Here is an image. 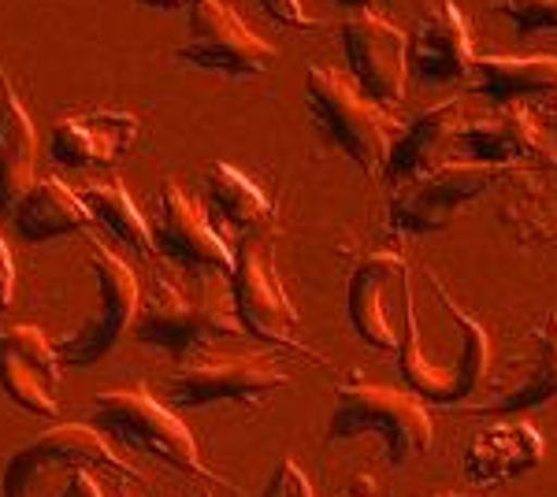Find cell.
<instances>
[{
    "label": "cell",
    "mask_w": 557,
    "mask_h": 497,
    "mask_svg": "<svg viewBox=\"0 0 557 497\" xmlns=\"http://www.w3.org/2000/svg\"><path fill=\"white\" fill-rule=\"evenodd\" d=\"M220 275L223 271L197 268L190 286H178L168 275L152 278L138 305V315H134V334L141 346L194 357V352L209 349V341L215 338H246L235 315V297L220 286Z\"/></svg>",
    "instance_id": "1"
},
{
    "label": "cell",
    "mask_w": 557,
    "mask_h": 497,
    "mask_svg": "<svg viewBox=\"0 0 557 497\" xmlns=\"http://www.w3.org/2000/svg\"><path fill=\"white\" fill-rule=\"evenodd\" d=\"M305 97H309V112L320 123V131H327V138L364 175H383L394 138H398L406 123L394 120L391 108L368 97L354 83V75H346L338 67L312 63L309 75H305Z\"/></svg>",
    "instance_id": "2"
},
{
    "label": "cell",
    "mask_w": 557,
    "mask_h": 497,
    "mask_svg": "<svg viewBox=\"0 0 557 497\" xmlns=\"http://www.w3.org/2000/svg\"><path fill=\"white\" fill-rule=\"evenodd\" d=\"M338 405L327 420V438H383L386 457L394 468L412 464L431 449L435 442V423L424 405V397L412 390L380 383H354L338 386Z\"/></svg>",
    "instance_id": "3"
},
{
    "label": "cell",
    "mask_w": 557,
    "mask_h": 497,
    "mask_svg": "<svg viewBox=\"0 0 557 497\" xmlns=\"http://www.w3.org/2000/svg\"><path fill=\"white\" fill-rule=\"evenodd\" d=\"M94 423L115 435L134 453H146L160 464L194 475L209 486H227L197 453V442L178 415L160 405L146 386H115L94 397Z\"/></svg>",
    "instance_id": "4"
},
{
    "label": "cell",
    "mask_w": 557,
    "mask_h": 497,
    "mask_svg": "<svg viewBox=\"0 0 557 497\" xmlns=\"http://www.w3.org/2000/svg\"><path fill=\"white\" fill-rule=\"evenodd\" d=\"M89 275L97 283V309L89 312L86 323H78L75 331H67L57 341L64 368H94L97 360H104L120 346L123 334L134 327V315L141 305L138 275L120 252L104 249L101 241L89 246Z\"/></svg>",
    "instance_id": "5"
},
{
    "label": "cell",
    "mask_w": 557,
    "mask_h": 497,
    "mask_svg": "<svg viewBox=\"0 0 557 497\" xmlns=\"http://www.w3.org/2000/svg\"><path fill=\"white\" fill-rule=\"evenodd\" d=\"M231 297H235V315L242 331L249 338L275 341V346H290L301 357L317 360L320 352H312L298 338L301 315L286 297L283 283L275 271V252L268 234H253L235 249V271H231Z\"/></svg>",
    "instance_id": "6"
},
{
    "label": "cell",
    "mask_w": 557,
    "mask_h": 497,
    "mask_svg": "<svg viewBox=\"0 0 557 497\" xmlns=\"http://www.w3.org/2000/svg\"><path fill=\"white\" fill-rule=\"evenodd\" d=\"M71 468H101V472H115L134 483H146L141 468H134L127 457H120L101 438L97 427L86 423H57V427L41 431L26 446L15 449L0 475V494L4 497H34L38 483L49 472H71Z\"/></svg>",
    "instance_id": "7"
},
{
    "label": "cell",
    "mask_w": 557,
    "mask_h": 497,
    "mask_svg": "<svg viewBox=\"0 0 557 497\" xmlns=\"http://www.w3.org/2000/svg\"><path fill=\"white\" fill-rule=\"evenodd\" d=\"M290 375L283 372L275 357L268 352H194L183 364V372L168 378V397L175 409H209V405L238 401L260 405L268 394L283 390Z\"/></svg>",
    "instance_id": "8"
},
{
    "label": "cell",
    "mask_w": 557,
    "mask_h": 497,
    "mask_svg": "<svg viewBox=\"0 0 557 497\" xmlns=\"http://www.w3.org/2000/svg\"><path fill=\"white\" fill-rule=\"evenodd\" d=\"M186 12H190V38L175 49V60L231 78H260L275 67V45L249 30L227 0H194Z\"/></svg>",
    "instance_id": "9"
},
{
    "label": "cell",
    "mask_w": 557,
    "mask_h": 497,
    "mask_svg": "<svg viewBox=\"0 0 557 497\" xmlns=\"http://www.w3.org/2000/svg\"><path fill=\"white\" fill-rule=\"evenodd\" d=\"M506 167L480 164V160L450 157L443 164L428 167L424 175L409 178L391 197V223L409 234L438 231L461 212V204L475 201Z\"/></svg>",
    "instance_id": "10"
},
{
    "label": "cell",
    "mask_w": 557,
    "mask_h": 497,
    "mask_svg": "<svg viewBox=\"0 0 557 497\" xmlns=\"http://www.w3.org/2000/svg\"><path fill=\"white\" fill-rule=\"evenodd\" d=\"M343 52L354 83L380 104H398L409 86V34L383 12H349L343 26Z\"/></svg>",
    "instance_id": "11"
},
{
    "label": "cell",
    "mask_w": 557,
    "mask_h": 497,
    "mask_svg": "<svg viewBox=\"0 0 557 497\" xmlns=\"http://www.w3.org/2000/svg\"><path fill=\"white\" fill-rule=\"evenodd\" d=\"M60 352L41 327L20 323L0 331V390L12 405L57 420L60 415Z\"/></svg>",
    "instance_id": "12"
},
{
    "label": "cell",
    "mask_w": 557,
    "mask_h": 497,
    "mask_svg": "<svg viewBox=\"0 0 557 497\" xmlns=\"http://www.w3.org/2000/svg\"><path fill=\"white\" fill-rule=\"evenodd\" d=\"M475 34L454 0H428L409 30V75L424 86L461 83L472 75Z\"/></svg>",
    "instance_id": "13"
},
{
    "label": "cell",
    "mask_w": 557,
    "mask_h": 497,
    "mask_svg": "<svg viewBox=\"0 0 557 497\" xmlns=\"http://www.w3.org/2000/svg\"><path fill=\"white\" fill-rule=\"evenodd\" d=\"M141 138V120L123 108H89V112L64 115L49 131V157L60 167L112 171L131 157Z\"/></svg>",
    "instance_id": "14"
},
{
    "label": "cell",
    "mask_w": 557,
    "mask_h": 497,
    "mask_svg": "<svg viewBox=\"0 0 557 497\" xmlns=\"http://www.w3.org/2000/svg\"><path fill=\"white\" fill-rule=\"evenodd\" d=\"M152 238H157V252L172 257L175 264H183V268H212V271H223V275L235 271V252H231V246L215 234V227L205 220L201 208H197L172 178L160 186Z\"/></svg>",
    "instance_id": "15"
},
{
    "label": "cell",
    "mask_w": 557,
    "mask_h": 497,
    "mask_svg": "<svg viewBox=\"0 0 557 497\" xmlns=\"http://www.w3.org/2000/svg\"><path fill=\"white\" fill-rule=\"evenodd\" d=\"M409 275V264L401 252L380 249L368 252L361 264L354 268L346 286V312L354 331L361 334L372 349H398L401 327L391 315V294L401 290Z\"/></svg>",
    "instance_id": "16"
},
{
    "label": "cell",
    "mask_w": 557,
    "mask_h": 497,
    "mask_svg": "<svg viewBox=\"0 0 557 497\" xmlns=\"http://www.w3.org/2000/svg\"><path fill=\"white\" fill-rule=\"evenodd\" d=\"M546 442L524 420H506L498 415L487 427H480L465 446V475L475 490L487 486H506L513 479L535 472L543 464Z\"/></svg>",
    "instance_id": "17"
},
{
    "label": "cell",
    "mask_w": 557,
    "mask_h": 497,
    "mask_svg": "<svg viewBox=\"0 0 557 497\" xmlns=\"http://www.w3.org/2000/svg\"><path fill=\"white\" fill-rule=\"evenodd\" d=\"M461 120H465L461 97H446V101L424 108L417 120L401 126V134L394 138L391 157H386V167H383L386 183L398 189V186H406L409 178L424 175L428 167L450 160Z\"/></svg>",
    "instance_id": "18"
},
{
    "label": "cell",
    "mask_w": 557,
    "mask_h": 497,
    "mask_svg": "<svg viewBox=\"0 0 557 497\" xmlns=\"http://www.w3.org/2000/svg\"><path fill=\"white\" fill-rule=\"evenodd\" d=\"M539 146V126L524 104H498L494 112L465 115L454 138V157L480 160L494 167H513Z\"/></svg>",
    "instance_id": "19"
},
{
    "label": "cell",
    "mask_w": 557,
    "mask_h": 497,
    "mask_svg": "<svg viewBox=\"0 0 557 497\" xmlns=\"http://www.w3.org/2000/svg\"><path fill=\"white\" fill-rule=\"evenodd\" d=\"M12 220H15V231H20L30 246H41V241L94 227V215H89L86 201L78 197V189H71L67 183H60V178H52V175L34 178L30 189L15 201Z\"/></svg>",
    "instance_id": "20"
},
{
    "label": "cell",
    "mask_w": 557,
    "mask_h": 497,
    "mask_svg": "<svg viewBox=\"0 0 557 497\" xmlns=\"http://www.w3.org/2000/svg\"><path fill=\"white\" fill-rule=\"evenodd\" d=\"M557 397V309L543 315V323L535 327V346H532V364L517 383L491 390L483 401H469L465 409L475 415H520L532 412L539 405Z\"/></svg>",
    "instance_id": "21"
},
{
    "label": "cell",
    "mask_w": 557,
    "mask_h": 497,
    "mask_svg": "<svg viewBox=\"0 0 557 497\" xmlns=\"http://www.w3.org/2000/svg\"><path fill=\"white\" fill-rule=\"evenodd\" d=\"M34 149H38L34 123L15 86L8 83L4 67H0V215L12 212L15 201L30 189Z\"/></svg>",
    "instance_id": "22"
},
{
    "label": "cell",
    "mask_w": 557,
    "mask_h": 497,
    "mask_svg": "<svg viewBox=\"0 0 557 497\" xmlns=\"http://www.w3.org/2000/svg\"><path fill=\"white\" fill-rule=\"evenodd\" d=\"M469 86L475 97L494 104H513L528 94H543L557 86V57L532 52V57H475Z\"/></svg>",
    "instance_id": "23"
},
{
    "label": "cell",
    "mask_w": 557,
    "mask_h": 497,
    "mask_svg": "<svg viewBox=\"0 0 557 497\" xmlns=\"http://www.w3.org/2000/svg\"><path fill=\"white\" fill-rule=\"evenodd\" d=\"M205 189H209L212 208L220 212V220L227 223L231 231L246 234V238L272 231V220H275L272 204H268V197L260 194V186L253 178L242 175L238 167L215 160V164L205 167Z\"/></svg>",
    "instance_id": "24"
},
{
    "label": "cell",
    "mask_w": 557,
    "mask_h": 497,
    "mask_svg": "<svg viewBox=\"0 0 557 497\" xmlns=\"http://www.w3.org/2000/svg\"><path fill=\"white\" fill-rule=\"evenodd\" d=\"M78 197L86 201L97 227H104L115 241H123V246L134 249L138 257H157L152 227L146 223V215L138 212V204H134V197L127 194V186H123L120 175L86 183L78 189Z\"/></svg>",
    "instance_id": "25"
},
{
    "label": "cell",
    "mask_w": 557,
    "mask_h": 497,
    "mask_svg": "<svg viewBox=\"0 0 557 497\" xmlns=\"http://www.w3.org/2000/svg\"><path fill=\"white\" fill-rule=\"evenodd\" d=\"M494 12L513 23L517 38L539 30H557V0H498Z\"/></svg>",
    "instance_id": "26"
},
{
    "label": "cell",
    "mask_w": 557,
    "mask_h": 497,
    "mask_svg": "<svg viewBox=\"0 0 557 497\" xmlns=\"http://www.w3.org/2000/svg\"><path fill=\"white\" fill-rule=\"evenodd\" d=\"M260 497H317V494H312V483H309V475H305V468L286 453V457H278L275 472L268 479Z\"/></svg>",
    "instance_id": "27"
},
{
    "label": "cell",
    "mask_w": 557,
    "mask_h": 497,
    "mask_svg": "<svg viewBox=\"0 0 557 497\" xmlns=\"http://www.w3.org/2000/svg\"><path fill=\"white\" fill-rule=\"evenodd\" d=\"M257 4L268 20H275L286 30H320L323 26V20L317 12H309L305 0H257Z\"/></svg>",
    "instance_id": "28"
},
{
    "label": "cell",
    "mask_w": 557,
    "mask_h": 497,
    "mask_svg": "<svg viewBox=\"0 0 557 497\" xmlns=\"http://www.w3.org/2000/svg\"><path fill=\"white\" fill-rule=\"evenodd\" d=\"M60 497H104L101 479L94 475V468H71L67 483H64V494H60Z\"/></svg>",
    "instance_id": "29"
},
{
    "label": "cell",
    "mask_w": 557,
    "mask_h": 497,
    "mask_svg": "<svg viewBox=\"0 0 557 497\" xmlns=\"http://www.w3.org/2000/svg\"><path fill=\"white\" fill-rule=\"evenodd\" d=\"M12 294H15V260H12V249H8L4 234H0V312H8Z\"/></svg>",
    "instance_id": "30"
},
{
    "label": "cell",
    "mask_w": 557,
    "mask_h": 497,
    "mask_svg": "<svg viewBox=\"0 0 557 497\" xmlns=\"http://www.w3.org/2000/svg\"><path fill=\"white\" fill-rule=\"evenodd\" d=\"M138 4L157 8V12H183V8H190L194 0H138Z\"/></svg>",
    "instance_id": "31"
},
{
    "label": "cell",
    "mask_w": 557,
    "mask_h": 497,
    "mask_svg": "<svg viewBox=\"0 0 557 497\" xmlns=\"http://www.w3.org/2000/svg\"><path fill=\"white\" fill-rule=\"evenodd\" d=\"M335 4L349 8V12H375V8H380L383 0H335Z\"/></svg>",
    "instance_id": "32"
},
{
    "label": "cell",
    "mask_w": 557,
    "mask_h": 497,
    "mask_svg": "<svg viewBox=\"0 0 557 497\" xmlns=\"http://www.w3.org/2000/svg\"><path fill=\"white\" fill-rule=\"evenodd\" d=\"M428 497H480V490H443V494H428Z\"/></svg>",
    "instance_id": "33"
},
{
    "label": "cell",
    "mask_w": 557,
    "mask_h": 497,
    "mask_svg": "<svg viewBox=\"0 0 557 497\" xmlns=\"http://www.w3.org/2000/svg\"><path fill=\"white\" fill-rule=\"evenodd\" d=\"M115 497H134V494L127 490V486H115Z\"/></svg>",
    "instance_id": "34"
},
{
    "label": "cell",
    "mask_w": 557,
    "mask_h": 497,
    "mask_svg": "<svg viewBox=\"0 0 557 497\" xmlns=\"http://www.w3.org/2000/svg\"><path fill=\"white\" fill-rule=\"evenodd\" d=\"M197 497H212V490H201V494H197Z\"/></svg>",
    "instance_id": "35"
},
{
    "label": "cell",
    "mask_w": 557,
    "mask_h": 497,
    "mask_svg": "<svg viewBox=\"0 0 557 497\" xmlns=\"http://www.w3.org/2000/svg\"><path fill=\"white\" fill-rule=\"evenodd\" d=\"M349 497H364V494H349Z\"/></svg>",
    "instance_id": "36"
}]
</instances>
